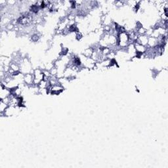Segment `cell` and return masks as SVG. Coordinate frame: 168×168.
Instances as JSON below:
<instances>
[{"instance_id": "1", "label": "cell", "mask_w": 168, "mask_h": 168, "mask_svg": "<svg viewBox=\"0 0 168 168\" xmlns=\"http://www.w3.org/2000/svg\"><path fill=\"white\" fill-rule=\"evenodd\" d=\"M64 91V87H63L60 83L51 87L50 93L52 95H59Z\"/></svg>"}, {"instance_id": "2", "label": "cell", "mask_w": 168, "mask_h": 168, "mask_svg": "<svg viewBox=\"0 0 168 168\" xmlns=\"http://www.w3.org/2000/svg\"><path fill=\"white\" fill-rule=\"evenodd\" d=\"M34 79V76L33 73H28V74H24V84H26V86H32Z\"/></svg>"}, {"instance_id": "3", "label": "cell", "mask_w": 168, "mask_h": 168, "mask_svg": "<svg viewBox=\"0 0 168 168\" xmlns=\"http://www.w3.org/2000/svg\"><path fill=\"white\" fill-rule=\"evenodd\" d=\"M148 37L146 35H141L139 36L138 38L135 42H137L138 43H139L141 45H143L144 46H147V43H148Z\"/></svg>"}, {"instance_id": "4", "label": "cell", "mask_w": 168, "mask_h": 168, "mask_svg": "<svg viewBox=\"0 0 168 168\" xmlns=\"http://www.w3.org/2000/svg\"><path fill=\"white\" fill-rule=\"evenodd\" d=\"M93 51L94 49L91 47L87 48L84 50V53H83V55L87 58H91L92 54H93Z\"/></svg>"}, {"instance_id": "5", "label": "cell", "mask_w": 168, "mask_h": 168, "mask_svg": "<svg viewBox=\"0 0 168 168\" xmlns=\"http://www.w3.org/2000/svg\"><path fill=\"white\" fill-rule=\"evenodd\" d=\"M9 106L8 104L3 103V101L0 102V113H4V112L5 111L7 107Z\"/></svg>"}]
</instances>
